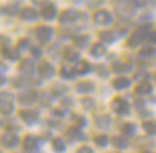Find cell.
I'll return each instance as SVG.
<instances>
[{"mask_svg":"<svg viewBox=\"0 0 156 153\" xmlns=\"http://www.w3.org/2000/svg\"><path fill=\"white\" fill-rule=\"evenodd\" d=\"M150 25H142L140 28H137L131 36L128 37V47H136V45H139V44H142L144 41H147L148 39V36H150Z\"/></svg>","mask_w":156,"mask_h":153,"instance_id":"obj_1","label":"cell"},{"mask_svg":"<svg viewBox=\"0 0 156 153\" xmlns=\"http://www.w3.org/2000/svg\"><path fill=\"white\" fill-rule=\"evenodd\" d=\"M14 111V98L12 95L6 91H2L0 92V112L8 116Z\"/></svg>","mask_w":156,"mask_h":153,"instance_id":"obj_2","label":"cell"},{"mask_svg":"<svg viewBox=\"0 0 156 153\" xmlns=\"http://www.w3.org/2000/svg\"><path fill=\"white\" fill-rule=\"evenodd\" d=\"M19 142H20L19 136L11 133V131H6V133H3L2 136H0V144H2V147H5V148H14V147L19 145Z\"/></svg>","mask_w":156,"mask_h":153,"instance_id":"obj_3","label":"cell"},{"mask_svg":"<svg viewBox=\"0 0 156 153\" xmlns=\"http://www.w3.org/2000/svg\"><path fill=\"white\" fill-rule=\"evenodd\" d=\"M94 22L98 25H109L112 23V14L106 9H98L94 14Z\"/></svg>","mask_w":156,"mask_h":153,"instance_id":"obj_4","label":"cell"},{"mask_svg":"<svg viewBox=\"0 0 156 153\" xmlns=\"http://www.w3.org/2000/svg\"><path fill=\"white\" fill-rule=\"evenodd\" d=\"M120 36H123V31L119 30H106V31H101L100 33V39L103 44H111L114 41H117Z\"/></svg>","mask_w":156,"mask_h":153,"instance_id":"obj_5","label":"cell"},{"mask_svg":"<svg viewBox=\"0 0 156 153\" xmlns=\"http://www.w3.org/2000/svg\"><path fill=\"white\" fill-rule=\"evenodd\" d=\"M34 31H36V37L44 44L48 42L51 39V34H53V30H51L50 27H47V25H41V27H37Z\"/></svg>","mask_w":156,"mask_h":153,"instance_id":"obj_6","label":"cell"},{"mask_svg":"<svg viewBox=\"0 0 156 153\" xmlns=\"http://www.w3.org/2000/svg\"><path fill=\"white\" fill-rule=\"evenodd\" d=\"M37 97L39 95L34 91H23L22 94H19V103L23 106H30L37 100Z\"/></svg>","mask_w":156,"mask_h":153,"instance_id":"obj_7","label":"cell"},{"mask_svg":"<svg viewBox=\"0 0 156 153\" xmlns=\"http://www.w3.org/2000/svg\"><path fill=\"white\" fill-rule=\"evenodd\" d=\"M20 119L27 125H34V123H37L39 116H37V112L33 111V109H22L20 111Z\"/></svg>","mask_w":156,"mask_h":153,"instance_id":"obj_8","label":"cell"},{"mask_svg":"<svg viewBox=\"0 0 156 153\" xmlns=\"http://www.w3.org/2000/svg\"><path fill=\"white\" fill-rule=\"evenodd\" d=\"M111 106H112V109L117 112V114H128L129 112V106H128V103H126V100H123V98H114L112 100V103H111Z\"/></svg>","mask_w":156,"mask_h":153,"instance_id":"obj_9","label":"cell"},{"mask_svg":"<svg viewBox=\"0 0 156 153\" xmlns=\"http://www.w3.org/2000/svg\"><path fill=\"white\" fill-rule=\"evenodd\" d=\"M37 11L33 9V8H22L19 11V17L22 20H27V22H33V20H37Z\"/></svg>","mask_w":156,"mask_h":153,"instance_id":"obj_10","label":"cell"},{"mask_svg":"<svg viewBox=\"0 0 156 153\" xmlns=\"http://www.w3.org/2000/svg\"><path fill=\"white\" fill-rule=\"evenodd\" d=\"M76 17H80V12L75 11V9H66L59 16V22L61 23H72L76 20Z\"/></svg>","mask_w":156,"mask_h":153,"instance_id":"obj_11","label":"cell"},{"mask_svg":"<svg viewBox=\"0 0 156 153\" xmlns=\"http://www.w3.org/2000/svg\"><path fill=\"white\" fill-rule=\"evenodd\" d=\"M37 72H39V75H41L42 78H51V76L55 75V69H53V66H51L50 62H41L39 67H37Z\"/></svg>","mask_w":156,"mask_h":153,"instance_id":"obj_12","label":"cell"},{"mask_svg":"<svg viewBox=\"0 0 156 153\" xmlns=\"http://www.w3.org/2000/svg\"><path fill=\"white\" fill-rule=\"evenodd\" d=\"M41 16H42L45 20L55 19V17H56V5H55V3H47L45 6H42Z\"/></svg>","mask_w":156,"mask_h":153,"instance_id":"obj_13","label":"cell"},{"mask_svg":"<svg viewBox=\"0 0 156 153\" xmlns=\"http://www.w3.org/2000/svg\"><path fill=\"white\" fill-rule=\"evenodd\" d=\"M151 91H153V86H151V83L147 81V80L140 81V83L136 86V94H137V95H148V94H151Z\"/></svg>","mask_w":156,"mask_h":153,"instance_id":"obj_14","label":"cell"},{"mask_svg":"<svg viewBox=\"0 0 156 153\" xmlns=\"http://www.w3.org/2000/svg\"><path fill=\"white\" fill-rule=\"evenodd\" d=\"M64 58L70 62H78L80 61V53H78V50H75V47H67L64 48Z\"/></svg>","mask_w":156,"mask_h":153,"instance_id":"obj_15","label":"cell"},{"mask_svg":"<svg viewBox=\"0 0 156 153\" xmlns=\"http://www.w3.org/2000/svg\"><path fill=\"white\" fill-rule=\"evenodd\" d=\"M106 53V45L103 42H97L94 44L92 47H90V55H92L94 58H100Z\"/></svg>","mask_w":156,"mask_h":153,"instance_id":"obj_16","label":"cell"},{"mask_svg":"<svg viewBox=\"0 0 156 153\" xmlns=\"http://www.w3.org/2000/svg\"><path fill=\"white\" fill-rule=\"evenodd\" d=\"M23 147L25 150H37L39 147V139L34 136H25L23 139Z\"/></svg>","mask_w":156,"mask_h":153,"instance_id":"obj_17","label":"cell"},{"mask_svg":"<svg viewBox=\"0 0 156 153\" xmlns=\"http://www.w3.org/2000/svg\"><path fill=\"white\" fill-rule=\"evenodd\" d=\"M76 89H78V92H81V94H90L95 89V84L92 81H80L76 84Z\"/></svg>","mask_w":156,"mask_h":153,"instance_id":"obj_18","label":"cell"},{"mask_svg":"<svg viewBox=\"0 0 156 153\" xmlns=\"http://www.w3.org/2000/svg\"><path fill=\"white\" fill-rule=\"evenodd\" d=\"M20 72L22 73H25V75H31L33 72H34V62L31 61V59H25V61H22L20 62Z\"/></svg>","mask_w":156,"mask_h":153,"instance_id":"obj_19","label":"cell"},{"mask_svg":"<svg viewBox=\"0 0 156 153\" xmlns=\"http://www.w3.org/2000/svg\"><path fill=\"white\" fill-rule=\"evenodd\" d=\"M129 84H131V81H129L128 78H125V76H119V78H115L112 81V86L117 89V91H123V89L129 87Z\"/></svg>","mask_w":156,"mask_h":153,"instance_id":"obj_20","label":"cell"},{"mask_svg":"<svg viewBox=\"0 0 156 153\" xmlns=\"http://www.w3.org/2000/svg\"><path fill=\"white\" fill-rule=\"evenodd\" d=\"M90 67H92V66H90L87 61H78L76 66H75V72L78 75H86V73L90 72Z\"/></svg>","mask_w":156,"mask_h":153,"instance_id":"obj_21","label":"cell"},{"mask_svg":"<svg viewBox=\"0 0 156 153\" xmlns=\"http://www.w3.org/2000/svg\"><path fill=\"white\" fill-rule=\"evenodd\" d=\"M2 55L11 61H17L19 59V50H12L11 47H3L2 48Z\"/></svg>","mask_w":156,"mask_h":153,"instance_id":"obj_22","label":"cell"},{"mask_svg":"<svg viewBox=\"0 0 156 153\" xmlns=\"http://www.w3.org/2000/svg\"><path fill=\"white\" fill-rule=\"evenodd\" d=\"M95 123H97L98 128L106 130V128H109V125H111V117L106 116V114H105V116H98L97 120H95Z\"/></svg>","mask_w":156,"mask_h":153,"instance_id":"obj_23","label":"cell"},{"mask_svg":"<svg viewBox=\"0 0 156 153\" xmlns=\"http://www.w3.org/2000/svg\"><path fill=\"white\" fill-rule=\"evenodd\" d=\"M142 128L145 130L147 134H156V120H153V119L145 120L144 125H142Z\"/></svg>","mask_w":156,"mask_h":153,"instance_id":"obj_24","label":"cell"},{"mask_svg":"<svg viewBox=\"0 0 156 153\" xmlns=\"http://www.w3.org/2000/svg\"><path fill=\"white\" fill-rule=\"evenodd\" d=\"M53 150H55L56 153L66 151V142L62 141V137H55V139H53Z\"/></svg>","mask_w":156,"mask_h":153,"instance_id":"obj_25","label":"cell"},{"mask_svg":"<svg viewBox=\"0 0 156 153\" xmlns=\"http://www.w3.org/2000/svg\"><path fill=\"white\" fill-rule=\"evenodd\" d=\"M112 145L117 147V148H126V147H128V142H126L125 137L115 136V137H112Z\"/></svg>","mask_w":156,"mask_h":153,"instance_id":"obj_26","label":"cell"},{"mask_svg":"<svg viewBox=\"0 0 156 153\" xmlns=\"http://www.w3.org/2000/svg\"><path fill=\"white\" fill-rule=\"evenodd\" d=\"M73 42H75L76 47L83 48V47H86V45L89 44V36H86V34H83V36H75Z\"/></svg>","mask_w":156,"mask_h":153,"instance_id":"obj_27","label":"cell"},{"mask_svg":"<svg viewBox=\"0 0 156 153\" xmlns=\"http://www.w3.org/2000/svg\"><path fill=\"white\" fill-rule=\"evenodd\" d=\"M67 136L70 137V141H78V139H83V133L80 131V128H70L67 131Z\"/></svg>","mask_w":156,"mask_h":153,"instance_id":"obj_28","label":"cell"},{"mask_svg":"<svg viewBox=\"0 0 156 153\" xmlns=\"http://www.w3.org/2000/svg\"><path fill=\"white\" fill-rule=\"evenodd\" d=\"M136 125L134 123H125V125H122V133L125 134V136H131V134H134L136 133Z\"/></svg>","mask_w":156,"mask_h":153,"instance_id":"obj_29","label":"cell"},{"mask_svg":"<svg viewBox=\"0 0 156 153\" xmlns=\"http://www.w3.org/2000/svg\"><path fill=\"white\" fill-rule=\"evenodd\" d=\"M156 55V50L153 47H145V48H142L140 52H139V56L140 58H153Z\"/></svg>","mask_w":156,"mask_h":153,"instance_id":"obj_30","label":"cell"},{"mask_svg":"<svg viewBox=\"0 0 156 153\" xmlns=\"http://www.w3.org/2000/svg\"><path fill=\"white\" fill-rule=\"evenodd\" d=\"M75 73H76L75 69L67 67V66H62V69H61V76H64V78H73Z\"/></svg>","mask_w":156,"mask_h":153,"instance_id":"obj_31","label":"cell"},{"mask_svg":"<svg viewBox=\"0 0 156 153\" xmlns=\"http://www.w3.org/2000/svg\"><path fill=\"white\" fill-rule=\"evenodd\" d=\"M112 70L117 72V73H120V72H128V70H131V69H129V66L125 64V62H115V64L112 66Z\"/></svg>","mask_w":156,"mask_h":153,"instance_id":"obj_32","label":"cell"},{"mask_svg":"<svg viewBox=\"0 0 156 153\" xmlns=\"http://www.w3.org/2000/svg\"><path fill=\"white\" fill-rule=\"evenodd\" d=\"M95 144L98 145V147H106L108 145V142H109V139H108V136H105V134H98V136H95Z\"/></svg>","mask_w":156,"mask_h":153,"instance_id":"obj_33","label":"cell"},{"mask_svg":"<svg viewBox=\"0 0 156 153\" xmlns=\"http://www.w3.org/2000/svg\"><path fill=\"white\" fill-rule=\"evenodd\" d=\"M2 12H9V14H16V12H17V8H16V5H8V8H3V9H2Z\"/></svg>","mask_w":156,"mask_h":153,"instance_id":"obj_34","label":"cell"},{"mask_svg":"<svg viewBox=\"0 0 156 153\" xmlns=\"http://www.w3.org/2000/svg\"><path fill=\"white\" fill-rule=\"evenodd\" d=\"M31 55H33L34 58H41V55H42V50L39 48V47H31Z\"/></svg>","mask_w":156,"mask_h":153,"instance_id":"obj_35","label":"cell"},{"mask_svg":"<svg viewBox=\"0 0 156 153\" xmlns=\"http://www.w3.org/2000/svg\"><path fill=\"white\" fill-rule=\"evenodd\" d=\"M81 103L84 105L86 109H90V108H92V105H94V101L90 100V98H83V100H81Z\"/></svg>","mask_w":156,"mask_h":153,"instance_id":"obj_36","label":"cell"},{"mask_svg":"<svg viewBox=\"0 0 156 153\" xmlns=\"http://www.w3.org/2000/svg\"><path fill=\"white\" fill-rule=\"evenodd\" d=\"M76 153H94V150L89 148L87 145H83V147H80V148L76 150Z\"/></svg>","mask_w":156,"mask_h":153,"instance_id":"obj_37","label":"cell"},{"mask_svg":"<svg viewBox=\"0 0 156 153\" xmlns=\"http://www.w3.org/2000/svg\"><path fill=\"white\" fill-rule=\"evenodd\" d=\"M73 119H75V122L78 123V126H84V125H86V120H84V117H81V116H75Z\"/></svg>","mask_w":156,"mask_h":153,"instance_id":"obj_38","label":"cell"},{"mask_svg":"<svg viewBox=\"0 0 156 153\" xmlns=\"http://www.w3.org/2000/svg\"><path fill=\"white\" fill-rule=\"evenodd\" d=\"M28 44H30V42H28L27 39H20V41H19V45H17V47H19L20 50H23V48H28V47H30Z\"/></svg>","mask_w":156,"mask_h":153,"instance_id":"obj_39","label":"cell"},{"mask_svg":"<svg viewBox=\"0 0 156 153\" xmlns=\"http://www.w3.org/2000/svg\"><path fill=\"white\" fill-rule=\"evenodd\" d=\"M148 41H150L151 44H156V31H151V33H150V36H148Z\"/></svg>","mask_w":156,"mask_h":153,"instance_id":"obj_40","label":"cell"},{"mask_svg":"<svg viewBox=\"0 0 156 153\" xmlns=\"http://www.w3.org/2000/svg\"><path fill=\"white\" fill-rule=\"evenodd\" d=\"M33 3H36V5H42V6H45L48 2L47 0H33Z\"/></svg>","mask_w":156,"mask_h":153,"instance_id":"obj_41","label":"cell"},{"mask_svg":"<svg viewBox=\"0 0 156 153\" xmlns=\"http://www.w3.org/2000/svg\"><path fill=\"white\" fill-rule=\"evenodd\" d=\"M5 83H6V78H5L3 75H0V86H3Z\"/></svg>","mask_w":156,"mask_h":153,"instance_id":"obj_42","label":"cell"},{"mask_svg":"<svg viewBox=\"0 0 156 153\" xmlns=\"http://www.w3.org/2000/svg\"><path fill=\"white\" fill-rule=\"evenodd\" d=\"M5 70H6V66H5V64H2V62H0V72L3 73Z\"/></svg>","mask_w":156,"mask_h":153,"instance_id":"obj_43","label":"cell"},{"mask_svg":"<svg viewBox=\"0 0 156 153\" xmlns=\"http://www.w3.org/2000/svg\"><path fill=\"white\" fill-rule=\"evenodd\" d=\"M144 153H150V151H144Z\"/></svg>","mask_w":156,"mask_h":153,"instance_id":"obj_44","label":"cell"},{"mask_svg":"<svg viewBox=\"0 0 156 153\" xmlns=\"http://www.w3.org/2000/svg\"><path fill=\"white\" fill-rule=\"evenodd\" d=\"M0 153H2V151H0Z\"/></svg>","mask_w":156,"mask_h":153,"instance_id":"obj_45","label":"cell"}]
</instances>
